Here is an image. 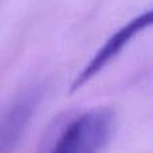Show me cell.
<instances>
[{"label": "cell", "mask_w": 153, "mask_h": 153, "mask_svg": "<svg viewBox=\"0 0 153 153\" xmlns=\"http://www.w3.org/2000/svg\"><path fill=\"white\" fill-rule=\"evenodd\" d=\"M114 125L111 109H90L67 124L50 153H98L110 140Z\"/></svg>", "instance_id": "6da1fadb"}, {"label": "cell", "mask_w": 153, "mask_h": 153, "mask_svg": "<svg viewBox=\"0 0 153 153\" xmlns=\"http://www.w3.org/2000/svg\"><path fill=\"white\" fill-rule=\"evenodd\" d=\"M40 100L42 89L32 86L15 97L4 108L0 114V153H8L18 143L39 106Z\"/></svg>", "instance_id": "7a4b0ae2"}]
</instances>
